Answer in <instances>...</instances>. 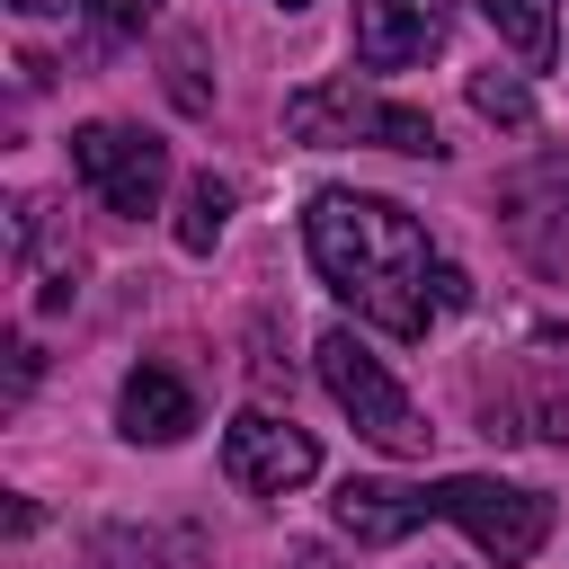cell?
<instances>
[{
  "mask_svg": "<svg viewBox=\"0 0 569 569\" xmlns=\"http://www.w3.org/2000/svg\"><path fill=\"white\" fill-rule=\"evenodd\" d=\"M80 551H89V569H169V560H160V542H151V533H133V525H98Z\"/></svg>",
  "mask_w": 569,
  "mask_h": 569,
  "instance_id": "cell-14",
  "label": "cell"
},
{
  "mask_svg": "<svg viewBox=\"0 0 569 569\" xmlns=\"http://www.w3.org/2000/svg\"><path fill=\"white\" fill-rule=\"evenodd\" d=\"M498 231L533 276H569V151H533L498 178Z\"/></svg>",
  "mask_w": 569,
  "mask_h": 569,
  "instance_id": "cell-5",
  "label": "cell"
},
{
  "mask_svg": "<svg viewBox=\"0 0 569 569\" xmlns=\"http://www.w3.org/2000/svg\"><path fill=\"white\" fill-rule=\"evenodd\" d=\"M27 391H36V347L9 338V400H27Z\"/></svg>",
  "mask_w": 569,
  "mask_h": 569,
  "instance_id": "cell-16",
  "label": "cell"
},
{
  "mask_svg": "<svg viewBox=\"0 0 569 569\" xmlns=\"http://www.w3.org/2000/svg\"><path fill=\"white\" fill-rule=\"evenodd\" d=\"M284 133L311 142V151H338V142H373V151H409V160H445V133L427 107L409 98H373L356 80H311L284 98Z\"/></svg>",
  "mask_w": 569,
  "mask_h": 569,
  "instance_id": "cell-2",
  "label": "cell"
},
{
  "mask_svg": "<svg viewBox=\"0 0 569 569\" xmlns=\"http://www.w3.org/2000/svg\"><path fill=\"white\" fill-rule=\"evenodd\" d=\"M71 169H80V187H89L107 213H124V222L160 213V196H169V142H151L142 124H80V133H71Z\"/></svg>",
  "mask_w": 569,
  "mask_h": 569,
  "instance_id": "cell-6",
  "label": "cell"
},
{
  "mask_svg": "<svg viewBox=\"0 0 569 569\" xmlns=\"http://www.w3.org/2000/svg\"><path fill=\"white\" fill-rule=\"evenodd\" d=\"M222 471H231V489H249V498H284V489H302V480L320 471V445H311L293 418H276V409H240V418L222 427Z\"/></svg>",
  "mask_w": 569,
  "mask_h": 569,
  "instance_id": "cell-7",
  "label": "cell"
},
{
  "mask_svg": "<svg viewBox=\"0 0 569 569\" xmlns=\"http://www.w3.org/2000/svg\"><path fill=\"white\" fill-rule=\"evenodd\" d=\"M18 18H53V9H71V0H9Z\"/></svg>",
  "mask_w": 569,
  "mask_h": 569,
  "instance_id": "cell-19",
  "label": "cell"
},
{
  "mask_svg": "<svg viewBox=\"0 0 569 569\" xmlns=\"http://www.w3.org/2000/svg\"><path fill=\"white\" fill-rule=\"evenodd\" d=\"M311 356H320V391L356 418V436H365L373 453H400V462H409V453H427V436H436V427L409 409V391L382 373V356H373L356 329H320V347H311Z\"/></svg>",
  "mask_w": 569,
  "mask_h": 569,
  "instance_id": "cell-4",
  "label": "cell"
},
{
  "mask_svg": "<svg viewBox=\"0 0 569 569\" xmlns=\"http://www.w3.org/2000/svg\"><path fill=\"white\" fill-rule=\"evenodd\" d=\"M471 302V276L462 267H436V311H462Z\"/></svg>",
  "mask_w": 569,
  "mask_h": 569,
  "instance_id": "cell-17",
  "label": "cell"
},
{
  "mask_svg": "<svg viewBox=\"0 0 569 569\" xmlns=\"http://www.w3.org/2000/svg\"><path fill=\"white\" fill-rule=\"evenodd\" d=\"M480 18H489V36L525 71H551V53H560V0H480Z\"/></svg>",
  "mask_w": 569,
  "mask_h": 569,
  "instance_id": "cell-11",
  "label": "cell"
},
{
  "mask_svg": "<svg viewBox=\"0 0 569 569\" xmlns=\"http://www.w3.org/2000/svg\"><path fill=\"white\" fill-rule=\"evenodd\" d=\"M222 231H231V187L204 169V178H187V196H178V249H196V258H204Z\"/></svg>",
  "mask_w": 569,
  "mask_h": 569,
  "instance_id": "cell-12",
  "label": "cell"
},
{
  "mask_svg": "<svg viewBox=\"0 0 569 569\" xmlns=\"http://www.w3.org/2000/svg\"><path fill=\"white\" fill-rule=\"evenodd\" d=\"M116 427H124L133 445H178V436L196 427V391H187L169 365H133L124 391H116Z\"/></svg>",
  "mask_w": 569,
  "mask_h": 569,
  "instance_id": "cell-9",
  "label": "cell"
},
{
  "mask_svg": "<svg viewBox=\"0 0 569 569\" xmlns=\"http://www.w3.org/2000/svg\"><path fill=\"white\" fill-rule=\"evenodd\" d=\"M445 36H453V0H356L365 71H418L427 53H445Z\"/></svg>",
  "mask_w": 569,
  "mask_h": 569,
  "instance_id": "cell-8",
  "label": "cell"
},
{
  "mask_svg": "<svg viewBox=\"0 0 569 569\" xmlns=\"http://www.w3.org/2000/svg\"><path fill=\"white\" fill-rule=\"evenodd\" d=\"M276 9H311V0H276Z\"/></svg>",
  "mask_w": 569,
  "mask_h": 569,
  "instance_id": "cell-20",
  "label": "cell"
},
{
  "mask_svg": "<svg viewBox=\"0 0 569 569\" xmlns=\"http://www.w3.org/2000/svg\"><path fill=\"white\" fill-rule=\"evenodd\" d=\"M329 516H338V533H347L356 551H391L400 533H418V498H409L400 480H338Z\"/></svg>",
  "mask_w": 569,
  "mask_h": 569,
  "instance_id": "cell-10",
  "label": "cell"
},
{
  "mask_svg": "<svg viewBox=\"0 0 569 569\" xmlns=\"http://www.w3.org/2000/svg\"><path fill=\"white\" fill-rule=\"evenodd\" d=\"M471 107H480L489 124H507V133L533 124V89H525V71H471Z\"/></svg>",
  "mask_w": 569,
  "mask_h": 569,
  "instance_id": "cell-13",
  "label": "cell"
},
{
  "mask_svg": "<svg viewBox=\"0 0 569 569\" xmlns=\"http://www.w3.org/2000/svg\"><path fill=\"white\" fill-rule=\"evenodd\" d=\"M284 569H338V560H329V542H293V551H284Z\"/></svg>",
  "mask_w": 569,
  "mask_h": 569,
  "instance_id": "cell-18",
  "label": "cell"
},
{
  "mask_svg": "<svg viewBox=\"0 0 569 569\" xmlns=\"http://www.w3.org/2000/svg\"><path fill=\"white\" fill-rule=\"evenodd\" d=\"M151 9H160V0H89V36H98V44L142 36V27H151Z\"/></svg>",
  "mask_w": 569,
  "mask_h": 569,
  "instance_id": "cell-15",
  "label": "cell"
},
{
  "mask_svg": "<svg viewBox=\"0 0 569 569\" xmlns=\"http://www.w3.org/2000/svg\"><path fill=\"white\" fill-rule=\"evenodd\" d=\"M418 525L445 516L462 525L498 569H525L542 542H551V498L542 489H516V480H489V471H445V480H418Z\"/></svg>",
  "mask_w": 569,
  "mask_h": 569,
  "instance_id": "cell-3",
  "label": "cell"
},
{
  "mask_svg": "<svg viewBox=\"0 0 569 569\" xmlns=\"http://www.w3.org/2000/svg\"><path fill=\"white\" fill-rule=\"evenodd\" d=\"M302 240H311V267L320 284L373 320L382 338H427V311H436V240L409 204L391 196H356V187H320L311 213H302Z\"/></svg>",
  "mask_w": 569,
  "mask_h": 569,
  "instance_id": "cell-1",
  "label": "cell"
}]
</instances>
